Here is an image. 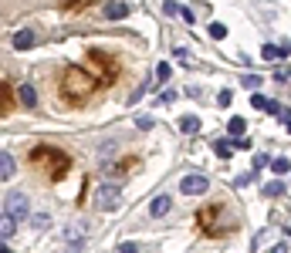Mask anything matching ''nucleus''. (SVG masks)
Wrapping results in <instances>:
<instances>
[{"label": "nucleus", "instance_id": "nucleus-1", "mask_svg": "<svg viewBox=\"0 0 291 253\" xmlns=\"http://www.w3.org/2000/svg\"><path fill=\"white\" fill-rule=\"evenodd\" d=\"M31 165L34 169H41V172H44L47 179H61L68 172V155L61 152V149H47V145H37V149H34L31 152Z\"/></svg>", "mask_w": 291, "mask_h": 253}, {"label": "nucleus", "instance_id": "nucleus-2", "mask_svg": "<svg viewBox=\"0 0 291 253\" xmlns=\"http://www.w3.org/2000/svg\"><path fill=\"white\" fill-rule=\"evenodd\" d=\"M95 85H99V81L88 75V68H68L65 78H61V95L71 98V101H81L95 91Z\"/></svg>", "mask_w": 291, "mask_h": 253}, {"label": "nucleus", "instance_id": "nucleus-3", "mask_svg": "<svg viewBox=\"0 0 291 253\" xmlns=\"http://www.w3.org/2000/svg\"><path fill=\"white\" fill-rule=\"evenodd\" d=\"M119 199H122V189H119V186H112V182H102V186L95 189V206H99V209H105V213L119 206Z\"/></svg>", "mask_w": 291, "mask_h": 253}, {"label": "nucleus", "instance_id": "nucleus-4", "mask_svg": "<svg viewBox=\"0 0 291 253\" xmlns=\"http://www.w3.org/2000/svg\"><path fill=\"white\" fill-rule=\"evenodd\" d=\"M179 189H183L186 196H203V193L210 189V179L200 176V172H190V176H183V179H179Z\"/></svg>", "mask_w": 291, "mask_h": 253}, {"label": "nucleus", "instance_id": "nucleus-5", "mask_svg": "<svg viewBox=\"0 0 291 253\" xmlns=\"http://www.w3.org/2000/svg\"><path fill=\"white\" fill-rule=\"evenodd\" d=\"M4 213H11L14 220H24V216L31 213V203H27L24 193H11V196L4 199Z\"/></svg>", "mask_w": 291, "mask_h": 253}, {"label": "nucleus", "instance_id": "nucleus-6", "mask_svg": "<svg viewBox=\"0 0 291 253\" xmlns=\"http://www.w3.org/2000/svg\"><path fill=\"white\" fill-rule=\"evenodd\" d=\"M163 14H169V17H179L183 24H193V21H197L190 7H183V4H176V0H163Z\"/></svg>", "mask_w": 291, "mask_h": 253}, {"label": "nucleus", "instance_id": "nucleus-7", "mask_svg": "<svg viewBox=\"0 0 291 253\" xmlns=\"http://www.w3.org/2000/svg\"><path fill=\"white\" fill-rule=\"evenodd\" d=\"M11 44L17 47V51H31V47H34V31H31V27L17 31V34H14V41H11Z\"/></svg>", "mask_w": 291, "mask_h": 253}, {"label": "nucleus", "instance_id": "nucleus-8", "mask_svg": "<svg viewBox=\"0 0 291 253\" xmlns=\"http://www.w3.org/2000/svg\"><path fill=\"white\" fill-rule=\"evenodd\" d=\"M17 98H21L24 108H34V105H37V91H34V85H21V88H17Z\"/></svg>", "mask_w": 291, "mask_h": 253}, {"label": "nucleus", "instance_id": "nucleus-9", "mask_svg": "<svg viewBox=\"0 0 291 253\" xmlns=\"http://www.w3.org/2000/svg\"><path fill=\"white\" fill-rule=\"evenodd\" d=\"M169 209H173V199H169V196H156V199H153V206H149V213L159 220V216H166Z\"/></svg>", "mask_w": 291, "mask_h": 253}, {"label": "nucleus", "instance_id": "nucleus-10", "mask_svg": "<svg viewBox=\"0 0 291 253\" xmlns=\"http://www.w3.org/2000/svg\"><path fill=\"white\" fill-rule=\"evenodd\" d=\"M14 230H17V220H14L11 213H0V240L14 236Z\"/></svg>", "mask_w": 291, "mask_h": 253}, {"label": "nucleus", "instance_id": "nucleus-11", "mask_svg": "<svg viewBox=\"0 0 291 253\" xmlns=\"http://www.w3.org/2000/svg\"><path fill=\"white\" fill-rule=\"evenodd\" d=\"M179 132L183 135H197L200 132V118H197V115H183V118H179Z\"/></svg>", "mask_w": 291, "mask_h": 253}, {"label": "nucleus", "instance_id": "nucleus-12", "mask_svg": "<svg viewBox=\"0 0 291 253\" xmlns=\"http://www.w3.org/2000/svg\"><path fill=\"white\" fill-rule=\"evenodd\" d=\"M14 169H17V162H14L11 152H0V179H11Z\"/></svg>", "mask_w": 291, "mask_h": 253}, {"label": "nucleus", "instance_id": "nucleus-13", "mask_svg": "<svg viewBox=\"0 0 291 253\" xmlns=\"http://www.w3.org/2000/svg\"><path fill=\"white\" fill-rule=\"evenodd\" d=\"M227 132H230V139H234V142H237V139H244L247 121H244V118H230V121H227Z\"/></svg>", "mask_w": 291, "mask_h": 253}, {"label": "nucleus", "instance_id": "nucleus-14", "mask_svg": "<svg viewBox=\"0 0 291 253\" xmlns=\"http://www.w3.org/2000/svg\"><path fill=\"white\" fill-rule=\"evenodd\" d=\"M234 149H237V145L227 142V139H217V142H213V152L220 155V159H230V155H234Z\"/></svg>", "mask_w": 291, "mask_h": 253}, {"label": "nucleus", "instance_id": "nucleus-15", "mask_svg": "<svg viewBox=\"0 0 291 253\" xmlns=\"http://www.w3.org/2000/svg\"><path fill=\"white\" fill-rule=\"evenodd\" d=\"M125 14H129V7H125V4H119V0L105 7V17H112V21H119V17H125Z\"/></svg>", "mask_w": 291, "mask_h": 253}, {"label": "nucleus", "instance_id": "nucleus-16", "mask_svg": "<svg viewBox=\"0 0 291 253\" xmlns=\"http://www.w3.org/2000/svg\"><path fill=\"white\" fill-rule=\"evenodd\" d=\"M281 54H291V47H274V44H268L264 51H261V57H264V61H274V57H281Z\"/></svg>", "mask_w": 291, "mask_h": 253}, {"label": "nucleus", "instance_id": "nucleus-17", "mask_svg": "<svg viewBox=\"0 0 291 253\" xmlns=\"http://www.w3.org/2000/svg\"><path fill=\"white\" fill-rule=\"evenodd\" d=\"M251 105H254V108H261V111H278V105H274L271 98H264V95H254V98H251Z\"/></svg>", "mask_w": 291, "mask_h": 253}, {"label": "nucleus", "instance_id": "nucleus-18", "mask_svg": "<svg viewBox=\"0 0 291 253\" xmlns=\"http://www.w3.org/2000/svg\"><path fill=\"white\" fill-rule=\"evenodd\" d=\"M217 213H220V206H207L200 213V226L203 230H210V223H213V216H217Z\"/></svg>", "mask_w": 291, "mask_h": 253}, {"label": "nucleus", "instance_id": "nucleus-19", "mask_svg": "<svg viewBox=\"0 0 291 253\" xmlns=\"http://www.w3.org/2000/svg\"><path fill=\"white\" fill-rule=\"evenodd\" d=\"M169 75H173V68H169L166 61H159V65H156V81L163 85V81H169Z\"/></svg>", "mask_w": 291, "mask_h": 253}, {"label": "nucleus", "instance_id": "nucleus-20", "mask_svg": "<svg viewBox=\"0 0 291 253\" xmlns=\"http://www.w3.org/2000/svg\"><path fill=\"white\" fill-rule=\"evenodd\" d=\"M271 169H274L278 176H284V172L291 169V162H288V159H274V162H271Z\"/></svg>", "mask_w": 291, "mask_h": 253}, {"label": "nucleus", "instance_id": "nucleus-21", "mask_svg": "<svg viewBox=\"0 0 291 253\" xmlns=\"http://www.w3.org/2000/svg\"><path fill=\"white\" fill-rule=\"evenodd\" d=\"M65 240L71 243V246H78V243H81V230H78V226H68V236H65Z\"/></svg>", "mask_w": 291, "mask_h": 253}, {"label": "nucleus", "instance_id": "nucleus-22", "mask_svg": "<svg viewBox=\"0 0 291 253\" xmlns=\"http://www.w3.org/2000/svg\"><path fill=\"white\" fill-rule=\"evenodd\" d=\"M210 37L224 41V37H227V27H224V24H210Z\"/></svg>", "mask_w": 291, "mask_h": 253}, {"label": "nucleus", "instance_id": "nucleus-23", "mask_svg": "<svg viewBox=\"0 0 291 253\" xmlns=\"http://www.w3.org/2000/svg\"><path fill=\"white\" fill-rule=\"evenodd\" d=\"M135 125H139V129H142V132H149V129H153V125H156V121L149 118V115H139V118H135Z\"/></svg>", "mask_w": 291, "mask_h": 253}, {"label": "nucleus", "instance_id": "nucleus-24", "mask_svg": "<svg viewBox=\"0 0 291 253\" xmlns=\"http://www.w3.org/2000/svg\"><path fill=\"white\" fill-rule=\"evenodd\" d=\"M115 253H139V243H119Z\"/></svg>", "mask_w": 291, "mask_h": 253}, {"label": "nucleus", "instance_id": "nucleus-25", "mask_svg": "<svg viewBox=\"0 0 291 253\" xmlns=\"http://www.w3.org/2000/svg\"><path fill=\"white\" fill-rule=\"evenodd\" d=\"M264 193H268V196H281V193H284V186H281V182H268V186H264Z\"/></svg>", "mask_w": 291, "mask_h": 253}, {"label": "nucleus", "instance_id": "nucleus-26", "mask_svg": "<svg viewBox=\"0 0 291 253\" xmlns=\"http://www.w3.org/2000/svg\"><path fill=\"white\" fill-rule=\"evenodd\" d=\"M278 118H281V125H288V129H291V111L288 108H278Z\"/></svg>", "mask_w": 291, "mask_h": 253}, {"label": "nucleus", "instance_id": "nucleus-27", "mask_svg": "<svg viewBox=\"0 0 291 253\" xmlns=\"http://www.w3.org/2000/svg\"><path fill=\"white\" fill-rule=\"evenodd\" d=\"M244 85H247V88H258L261 78H258V75H244Z\"/></svg>", "mask_w": 291, "mask_h": 253}, {"label": "nucleus", "instance_id": "nucleus-28", "mask_svg": "<svg viewBox=\"0 0 291 253\" xmlns=\"http://www.w3.org/2000/svg\"><path fill=\"white\" fill-rule=\"evenodd\" d=\"M217 101H220V108H227V105L234 101V95H230V91H220V98H217Z\"/></svg>", "mask_w": 291, "mask_h": 253}, {"label": "nucleus", "instance_id": "nucleus-29", "mask_svg": "<svg viewBox=\"0 0 291 253\" xmlns=\"http://www.w3.org/2000/svg\"><path fill=\"white\" fill-rule=\"evenodd\" d=\"M159 101H163V105H169V101H176V91H163V95H159Z\"/></svg>", "mask_w": 291, "mask_h": 253}, {"label": "nucleus", "instance_id": "nucleus-30", "mask_svg": "<svg viewBox=\"0 0 291 253\" xmlns=\"http://www.w3.org/2000/svg\"><path fill=\"white\" fill-rule=\"evenodd\" d=\"M251 179H254V176H237V179H234V186H237V189H244Z\"/></svg>", "mask_w": 291, "mask_h": 253}, {"label": "nucleus", "instance_id": "nucleus-31", "mask_svg": "<svg viewBox=\"0 0 291 253\" xmlns=\"http://www.w3.org/2000/svg\"><path fill=\"white\" fill-rule=\"evenodd\" d=\"M274 253H288V246H284V243H281V246H274Z\"/></svg>", "mask_w": 291, "mask_h": 253}, {"label": "nucleus", "instance_id": "nucleus-32", "mask_svg": "<svg viewBox=\"0 0 291 253\" xmlns=\"http://www.w3.org/2000/svg\"><path fill=\"white\" fill-rule=\"evenodd\" d=\"M0 253H11V246H7V243H0Z\"/></svg>", "mask_w": 291, "mask_h": 253}, {"label": "nucleus", "instance_id": "nucleus-33", "mask_svg": "<svg viewBox=\"0 0 291 253\" xmlns=\"http://www.w3.org/2000/svg\"><path fill=\"white\" fill-rule=\"evenodd\" d=\"M0 98H4V85H0Z\"/></svg>", "mask_w": 291, "mask_h": 253}]
</instances>
